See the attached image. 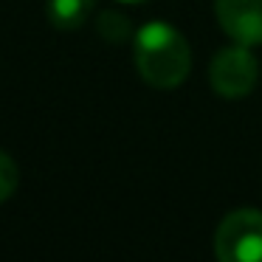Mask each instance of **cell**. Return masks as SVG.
I'll return each mask as SVG.
<instances>
[{
    "instance_id": "1",
    "label": "cell",
    "mask_w": 262,
    "mask_h": 262,
    "mask_svg": "<svg viewBox=\"0 0 262 262\" xmlns=\"http://www.w3.org/2000/svg\"><path fill=\"white\" fill-rule=\"evenodd\" d=\"M133 57H136L138 76L158 91L181 88L192 71V51L186 37L175 26L161 20L138 29L133 40Z\"/></svg>"
},
{
    "instance_id": "2",
    "label": "cell",
    "mask_w": 262,
    "mask_h": 262,
    "mask_svg": "<svg viewBox=\"0 0 262 262\" xmlns=\"http://www.w3.org/2000/svg\"><path fill=\"white\" fill-rule=\"evenodd\" d=\"M220 262H262V211L237 209L223 217L214 234Z\"/></svg>"
},
{
    "instance_id": "3",
    "label": "cell",
    "mask_w": 262,
    "mask_h": 262,
    "mask_svg": "<svg viewBox=\"0 0 262 262\" xmlns=\"http://www.w3.org/2000/svg\"><path fill=\"white\" fill-rule=\"evenodd\" d=\"M256 76H259V65L248 51V46H239V42L217 51L209 65V82L223 99L248 96L256 85Z\"/></svg>"
},
{
    "instance_id": "4",
    "label": "cell",
    "mask_w": 262,
    "mask_h": 262,
    "mask_svg": "<svg viewBox=\"0 0 262 262\" xmlns=\"http://www.w3.org/2000/svg\"><path fill=\"white\" fill-rule=\"evenodd\" d=\"M220 29L239 46H262V0H214Z\"/></svg>"
},
{
    "instance_id": "5",
    "label": "cell",
    "mask_w": 262,
    "mask_h": 262,
    "mask_svg": "<svg viewBox=\"0 0 262 262\" xmlns=\"http://www.w3.org/2000/svg\"><path fill=\"white\" fill-rule=\"evenodd\" d=\"M96 0H48V20L59 31H76L91 17Z\"/></svg>"
},
{
    "instance_id": "6",
    "label": "cell",
    "mask_w": 262,
    "mask_h": 262,
    "mask_svg": "<svg viewBox=\"0 0 262 262\" xmlns=\"http://www.w3.org/2000/svg\"><path fill=\"white\" fill-rule=\"evenodd\" d=\"M17 183H20L17 164L12 161V155H6L3 149H0V203H6V200L12 198L14 189H17Z\"/></svg>"
},
{
    "instance_id": "7",
    "label": "cell",
    "mask_w": 262,
    "mask_h": 262,
    "mask_svg": "<svg viewBox=\"0 0 262 262\" xmlns=\"http://www.w3.org/2000/svg\"><path fill=\"white\" fill-rule=\"evenodd\" d=\"M119 3H147V0H119Z\"/></svg>"
}]
</instances>
